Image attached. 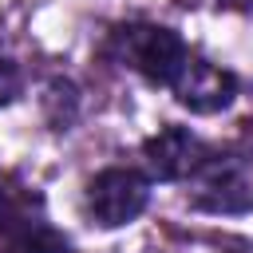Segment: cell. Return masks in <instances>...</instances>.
I'll return each instance as SVG.
<instances>
[{"mask_svg": "<svg viewBox=\"0 0 253 253\" xmlns=\"http://www.w3.org/2000/svg\"><path fill=\"white\" fill-rule=\"evenodd\" d=\"M111 55L123 67H130L142 79L162 83V87H170L174 75L182 71V63L190 59L182 36L162 28V24H123V28H115L111 32Z\"/></svg>", "mask_w": 253, "mask_h": 253, "instance_id": "obj_1", "label": "cell"}, {"mask_svg": "<svg viewBox=\"0 0 253 253\" xmlns=\"http://www.w3.org/2000/svg\"><path fill=\"white\" fill-rule=\"evenodd\" d=\"M190 198L210 213L253 210V154H210L190 174Z\"/></svg>", "mask_w": 253, "mask_h": 253, "instance_id": "obj_2", "label": "cell"}, {"mask_svg": "<svg viewBox=\"0 0 253 253\" xmlns=\"http://www.w3.org/2000/svg\"><path fill=\"white\" fill-rule=\"evenodd\" d=\"M0 241L8 253H63L67 241L51 229L40 194L0 178Z\"/></svg>", "mask_w": 253, "mask_h": 253, "instance_id": "obj_3", "label": "cell"}, {"mask_svg": "<svg viewBox=\"0 0 253 253\" xmlns=\"http://www.w3.org/2000/svg\"><path fill=\"white\" fill-rule=\"evenodd\" d=\"M146 202H150V182L130 166H107L87 182V213L103 229L130 225L146 210Z\"/></svg>", "mask_w": 253, "mask_h": 253, "instance_id": "obj_4", "label": "cell"}, {"mask_svg": "<svg viewBox=\"0 0 253 253\" xmlns=\"http://www.w3.org/2000/svg\"><path fill=\"white\" fill-rule=\"evenodd\" d=\"M170 91H174V99H178L182 107H190L194 115H217V111H225V107L237 99V79H233L229 71H221V67L190 55V59L182 63V71L174 75Z\"/></svg>", "mask_w": 253, "mask_h": 253, "instance_id": "obj_5", "label": "cell"}, {"mask_svg": "<svg viewBox=\"0 0 253 253\" xmlns=\"http://www.w3.org/2000/svg\"><path fill=\"white\" fill-rule=\"evenodd\" d=\"M142 158H146V170L162 182H182L190 178L206 158L210 150L202 146L198 134H190L186 126H162L158 134H150L142 142Z\"/></svg>", "mask_w": 253, "mask_h": 253, "instance_id": "obj_6", "label": "cell"}, {"mask_svg": "<svg viewBox=\"0 0 253 253\" xmlns=\"http://www.w3.org/2000/svg\"><path fill=\"white\" fill-rule=\"evenodd\" d=\"M20 87H24L20 67H16L12 59H4V55H0V107H8V103L20 95Z\"/></svg>", "mask_w": 253, "mask_h": 253, "instance_id": "obj_7", "label": "cell"}, {"mask_svg": "<svg viewBox=\"0 0 253 253\" xmlns=\"http://www.w3.org/2000/svg\"><path fill=\"white\" fill-rule=\"evenodd\" d=\"M225 8H237V12H253V0H217Z\"/></svg>", "mask_w": 253, "mask_h": 253, "instance_id": "obj_8", "label": "cell"}]
</instances>
